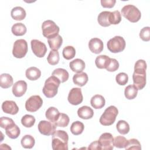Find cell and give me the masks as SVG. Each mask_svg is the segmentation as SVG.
I'll return each instance as SVG.
<instances>
[{
	"mask_svg": "<svg viewBox=\"0 0 150 150\" xmlns=\"http://www.w3.org/2000/svg\"><path fill=\"white\" fill-rule=\"evenodd\" d=\"M88 78L87 73L84 72L76 73L73 77V83L80 87H83L86 85L88 81Z\"/></svg>",
	"mask_w": 150,
	"mask_h": 150,
	"instance_id": "cell-19",
	"label": "cell"
},
{
	"mask_svg": "<svg viewBox=\"0 0 150 150\" xmlns=\"http://www.w3.org/2000/svg\"><path fill=\"white\" fill-rule=\"evenodd\" d=\"M47 42L50 48L52 50H57L63 43V39L60 35H58L54 38L47 39Z\"/></svg>",
	"mask_w": 150,
	"mask_h": 150,
	"instance_id": "cell-25",
	"label": "cell"
},
{
	"mask_svg": "<svg viewBox=\"0 0 150 150\" xmlns=\"http://www.w3.org/2000/svg\"><path fill=\"white\" fill-rule=\"evenodd\" d=\"M108 49L112 53H117L125 49L126 43L124 39L120 36H115L110 39L107 43Z\"/></svg>",
	"mask_w": 150,
	"mask_h": 150,
	"instance_id": "cell-7",
	"label": "cell"
},
{
	"mask_svg": "<svg viewBox=\"0 0 150 150\" xmlns=\"http://www.w3.org/2000/svg\"><path fill=\"white\" fill-rule=\"evenodd\" d=\"M5 133L7 136L11 139H16L17 138L21 133L20 129L18 125H16L15 123L8 126L5 129Z\"/></svg>",
	"mask_w": 150,
	"mask_h": 150,
	"instance_id": "cell-22",
	"label": "cell"
},
{
	"mask_svg": "<svg viewBox=\"0 0 150 150\" xmlns=\"http://www.w3.org/2000/svg\"><path fill=\"white\" fill-rule=\"evenodd\" d=\"M26 77L30 80H36L41 76L40 70L36 67H30L26 69L25 72Z\"/></svg>",
	"mask_w": 150,
	"mask_h": 150,
	"instance_id": "cell-23",
	"label": "cell"
},
{
	"mask_svg": "<svg viewBox=\"0 0 150 150\" xmlns=\"http://www.w3.org/2000/svg\"><path fill=\"white\" fill-rule=\"evenodd\" d=\"M62 54L63 57L66 60L73 59L76 54L75 48L71 46H67L63 48Z\"/></svg>",
	"mask_w": 150,
	"mask_h": 150,
	"instance_id": "cell-37",
	"label": "cell"
},
{
	"mask_svg": "<svg viewBox=\"0 0 150 150\" xmlns=\"http://www.w3.org/2000/svg\"><path fill=\"white\" fill-rule=\"evenodd\" d=\"M52 146L54 150H67L69 136L63 130H57L52 135Z\"/></svg>",
	"mask_w": 150,
	"mask_h": 150,
	"instance_id": "cell-2",
	"label": "cell"
},
{
	"mask_svg": "<svg viewBox=\"0 0 150 150\" xmlns=\"http://www.w3.org/2000/svg\"><path fill=\"white\" fill-rule=\"evenodd\" d=\"M121 21V15L118 11L110 12L109 15V22L110 25H117Z\"/></svg>",
	"mask_w": 150,
	"mask_h": 150,
	"instance_id": "cell-39",
	"label": "cell"
},
{
	"mask_svg": "<svg viewBox=\"0 0 150 150\" xmlns=\"http://www.w3.org/2000/svg\"><path fill=\"white\" fill-rule=\"evenodd\" d=\"M11 15L14 20L22 21L25 18L26 13L23 8L21 6H16L11 10Z\"/></svg>",
	"mask_w": 150,
	"mask_h": 150,
	"instance_id": "cell-20",
	"label": "cell"
},
{
	"mask_svg": "<svg viewBox=\"0 0 150 150\" xmlns=\"http://www.w3.org/2000/svg\"><path fill=\"white\" fill-rule=\"evenodd\" d=\"M60 114V113L56 108L54 107H50L46 110L45 116L48 120L54 123L58 119Z\"/></svg>",
	"mask_w": 150,
	"mask_h": 150,
	"instance_id": "cell-27",
	"label": "cell"
},
{
	"mask_svg": "<svg viewBox=\"0 0 150 150\" xmlns=\"http://www.w3.org/2000/svg\"><path fill=\"white\" fill-rule=\"evenodd\" d=\"M121 14L125 18L132 23L139 21L141 17V11L133 5H125L121 9Z\"/></svg>",
	"mask_w": 150,
	"mask_h": 150,
	"instance_id": "cell-5",
	"label": "cell"
},
{
	"mask_svg": "<svg viewBox=\"0 0 150 150\" xmlns=\"http://www.w3.org/2000/svg\"><path fill=\"white\" fill-rule=\"evenodd\" d=\"M27 90V83L24 80H19L14 83L12 87V93L17 97H22Z\"/></svg>",
	"mask_w": 150,
	"mask_h": 150,
	"instance_id": "cell-14",
	"label": "cell"
},
{
	"mask_svg": "<svg viewBox=\"0 0 150 150\" xmlns=\"http://www.w3.org/2000/svg\"><path fill=\"white\" fill-rule=\"evenodd\" d=\"M116 2L115 0H101V4L103 8H112Z\"/></svg>",
	"mask_w": 150,
	"mask_h": 150,
	"instance_id": "cell-46",
	"label": "cell"
},
{
	"mask_svg": "<svg viewBox=\"0 0 150 150\" xmlns=\"http://www.w3.org/2000/svg\"><path fill=\"white\" fill-rule=\"evenodd\" d=\"M140 38L145 42H148L150 40V28L149 26L143 28L139 32Z\"/></svg>",
	"mask_w": 150,
	"mask_h": 150,
	"instance_id": "cell-43",
	"label": "cell"
},
{
	"mask_svg": "<svg viewBox=\"0 0 150 150\" xmlns=\"http://www.w3.org/2000/svg\"><path fill=\"white\" fill-rule=\"evenodd\" d=\"M78 116L83 120L91 118L94 115V111L90 107L84 105L79 108L77 110Z\"/></svg>",
	"mask_w": 150,
	"mask_h": 150,
	"instance_id": "cell-17",
	"label": "cell"
},
{
	"mask_svg": "<svg viewBox=\"0 0 150 150\" xmlns=\"http://www.w3.org/2000/svg\"><path fill=\"white\" fill-rule=\"evenodd\" d=\"M52 75L56 77L60 81V83H64L66 81L69 77V74L68 71L62 68L56 69L53 72Z\"/></svg>",
	"mask_w": 150,
	"mask_h": 150,
	"instance_id": "cell-26",
	"label": "cell"
},
{
	"mask_svg": "<svg viewBox=\"0 0 150 150\" xmlns=\"http://www.w3.org/2000/svg\"><path fill=\"white\" fill-rule=\"evenodd\" d=\"M110 61V57L106 55H99L95 60V64L97 68L106 69Z\"/></svg>",
	"mask_w": 150,
	"mask_h": 150,
	"instance_id": "cell-28",
	"label": "cell"
},
{
	"mask_svg": "<svg viewBox=\"0 0 150 150\" xmlns=\"http://www.w3.org/2000/svg\"><path fill=\"white\" fill-rule=\"evenodd\" d=\"M26 28L25 25L22 23H16L11 28L12 33L17 36H21L24 35L26 32Z\"/></svg>",
	"mask_w": 150,
	"mask_h": 150,
	"instance_id": "cell-29",
	"label": "cell"
},
{
	"mask_svg": "<svg viewBox=\"0 0 150 150\" xmlns=\"http://www.w3.org/2000/svg\"><path fill=\"white\" fill-rule=\"evenodd\" d=\"M60 84V80L54 76L52 75L47 79L45 82L42 89L43 93L47 98H52L54 97L57 93Z\"/></svg>",
	"mask_w": 150,
	"mask_h": 150,
	"instance_id": "cell-3",
	"label": "cell"
},
{
	"mask_svg": "<svg viewBox=\"0 0 150 150\" xmlns=\"http://www.w3.org/2000/svg\"><path fill=\"white\" fill-rule=\"evenodd\" d=\"M28 52V43L25 39L16 40L13 44L12 49L13 56L18 59L23 58Z\"/></svg>",
	"mask_w": 150,
	"mask_h": 150,
	"instance_id": "cell-8",
	"label": "cell"
},
{
	"mask_svg": "<svg viewBox=\"0 0 150 150\" xmlns=\"http://www.w3.org/2000/svg\"><path fill=\"white\" fill-rule=\"evenodd\" d=\"M115 80L118 84L121 86H124L128 83V76L125 73H120L116 76Z\"/></svg>",
	"mask_w": 150,
	"mask_h": 150,
	"instance_id": "cell-42",
	"label": "cell"
},
{
	"mask_svg": "<svg viewBox=\"0 0 150 150\" xmlns=\"http://www.w3.org/2000/svg\"><path fill=\"white\" fill-rule=\"evenodd\" d=\"M13 80L8 73H3L0 76V86L3 88H8L12 86Z\"/></svg>",
	"mask_w": 150,
	"mask_h": 150,
	"instance_id": "cell-24",
	"label": "cell"
},
{
	"mask_svg": "<svg viewBox=\"0 0 150 150\" xmlns=\"http://www.w3.org/2000/svg\"><path fill=\"white\" fill-rule=\"evenodd\" d=\"M38 127L40 133L46 136L53 135L56 129V125L54 123L45 120L40 121Z\"/></svg>",
	"mask_w": 150,
	"mask_h": 150,
	"instance_id": "cell-11",
	"label": "cell"
},
{
	"mask_svg": "<svg viewBox=\"0 0 150 150\" xmlns=\"http://www.w3.org/2000/svg\"><path fill=\"white\" fill-rule=\"evenodd\" d=\"M118 68H119L118 62L115 59L110 58V63L105 69L108 71L112 72V71H115L117 70L118 69Z\"/></svg>",
	"mask_w": 150,
	"mask_h": 150,
	"instance_id": "cell-44",
	"label": "cell"
},
{
	"mask_svg": "<svg viewBox=\"0 0 150 150\" xmlns=\"http://www.w3.org/2000/svg\"><path fill=\"white\" fill-rule=\"evenodd\" d=\"M84 129V125L83 122L79 121L73 122L70 127V131L74 135L81 134Z\"/></svg>",
	"mask_w": 150,
	"mask_h": 150,
	"instance_id": "cell-33",
	"label": "cell"
},
{
	"mask_svg": "<svg viewBox=\"0 0 150 150\" xmlns=\"http://www.w3.org/2000/svg\"><path fill=\"white\" fill-rule=\"evenodd\" d=\"M42 30L43 35L47 39H50L59 35L60 29L53 21L46 20L42 25Z\"/></svg>",
	"mask_w": 150,
	"mask_h": 150,
	"instance_id": "cell-6",
	"label": "cell"
},
{
	"mask_svg": "<svg viewBox=\"0 0 150 150\" xmlns=\"http://www.w3.org/2000/svg\"><path fill=\"white\" fill-rule=\"evenodd\" d=\"M116 128L118 132L122 135L128 134L130 129L128 123L124 120L118 121L116 125Z\"/></svg>",
	"mask_w": 150,
	"mask_h": 150,
	"instance_id": "cell-34",
	"label": "cell"
},
{
	"mask_svg": "<svg viewBox=\"0 0 150 150\" xmlns=\"http://www.w3.org/2000/svg\"><path fill=\"white\" fill-rule=\"evenodd\" d=\"M91 106L95 109H100L104 107L105 104V98L100 94H96L93 96L90 100Z\"/></svg>",
	"mask_w": 150,
	"mask_h": 150,
	"instance_id": "cell-21",
	"label": "cell"
},
{
	"mask_svg": "<svg viewBox=\"0 0 150 150\" xmlns=\"http://www.w3.org/2000/svg\"><path fill=\"white\" fill-rule=\"evenodd\" d=\"M85 63L80 59H76L71 61L69 63V67L70 69L77 73L82 72L85 69Z\"/></svg>",
	"mask_w": 150,
	"mask_h": 150,
	"instance_id": "cell-18",
	"label": "cell"
},
{
	"mask_svg": "<svg viewBox=\"0 0 150 150\" xmlns=\"http://www.w3.org/2000/svg\"><path fill=\"white\" fill-rule=\"evenodd\" d=\"M42 98L38 95H34L30 97L25 103L26 110L31 112L38 111L42 105Z\"/></svg>",
	"mask_w": 150,
	"mask_h": 150,
	"instance_id": "cell-9",
	"label": "cell"
},
{
	"mask_svg": "<svg viewBox=\"0 0 150 150\" xmlns=\"http://www.w3.org/2000/svg\"><path fill=\"white\" fill-rule=\"evenodd\" d=\"M88 47L91 52L95 54H99L103 50V42L99 38H92L88 42Z\"/></svg>",
	"mask_w": 150,
	"mask_h": 150,
	"instance_id": "cell-15",
	"label": "cell"
},
{
	"mask_svg": "<svg viewBox=\"0 0 150 150\" xmlns=\"http://www.w3.org/2000/svg\"><path fill=\"white\" fill-rule=\"evenodd\" d=\"M88 149H101V146H100V145L98 142V141H95L93 142H91L88 147Z\"/></svg>",
	"mask_w": 150,
	"mask_h": 150,
	"instance_id": "cell-47",
	"label": "cell"
},
{
	"mask_svg": "<svg viewBox=\"0 0 150 150\" xmlns=\"http://www.w3.org/2000/svg\"><path fill=\"white\" fill-rule=\"evenodd\" d=\"M118 114V110L116 107L111 105L107 108L100 118V122L104 126L112 125L115 121Z\"/></svg>",
	"mask_w": 150,
	"mask_h": 150,
	"instance_id": "cell-4",
	"label": "cell"
},
{
	"mask_svg": "<svg viewBox=\"0 0 150 150\" xmlns=\"http://www.w3.org/2000/svg\"><path fill=\"white\" fill-rule=\"evenodd\" d=\"M110 12V11H103L98 15L97 21L101 26L108 27L111 25L109 22Z\"/></svg>",
	"mask_w": 150,
	"mask_h": 150,
	"instance_id": "cell-30",
	"label": "cell"
},
{
	"mask_svg": "<svg viewBox=\"0 0 150 150\" xmlns=\"http://www.w3.org/2000/svg\"><path fill=\"white\" fill-rule=\"evenodd\" d=\"M138 89L134 85H129L127 86L124 90L125 97L128 100L135 98L138 94Z\"/></svg>",
	"mask_w": 150,
	"mask_h": 150,
	"instance_id": "cell-32",
	"label": "cell"
},
{
	"mask_svg": "<svg viewBox=\"0 0 150 150\" xmlns=\"http://www.w3.org/2000/svg\"><path fill=\"white\" fill-rule=\"evenodd\" d=\"M67 100L71 104L74 105H77L81 104L83 100L81 88L78 87L71 88L69 91Z\"/></svg>",
	"mask_w": 150,
	"mask_h": 150,
	"instance_id": "cell-13",
	"label": "cell"
},
{
	"mask_svg": "<svg viewBox=\"0 0 150 150\" xmlns=\"http://www.w3.org/2000/svg\"><path fill=\"white\" fill-rule=\"evenodd\" d=\"M2 111L6 114L15 115L19 111V107L16 103L12 100H6L3 102L2 104Z\"/></svg>",
	"mask_w": 150,
	"mask_h": 150,
	"instance_id": "cell-16",
	"label": "cell"
},
{
	"mask_svg": "<svg viewBox=\"0 0 150 150\" xmlns=\"http://www.w3.org/2000/svg\"><path fill=\"white\" fill-rule=\"evenodd\" d=\"M21 123L24 127L26 128H30L35 124V118L33 115L26 114L22 117L21 119Z\"/></svg>",
	"mask_w": 150,
	"mask_h": 150,
	"instance_id": "cell-38",
	"label": "cell"
},
{
	"mask_svg": "<svg viewBox=\"0 0 150 150\" xmlns=\"http://www.w3.org/2000/svg\"><path fill=\"white\" fill-rule=\"evenodd\" d=\"M125 149H135L140 150L141 149V145L139 141L135 138H132L127 140V142L125 147Z\"/></svg>",
	"mask_w": 150,
	"mask_h": 150,
	"instance_id": "cell-40",
	"label": "cell"
},
{
	"mask_svg": "<svg viewBox=\"0 0 150 150\" xmlns=\"http://www.w3.org/2000/svg\"><path fill=\"white\" fill-rule=\"evenodd\" d=\"M127 139L123 136L118 135L114 138V145L118 148H124L125 147Z\"/></svg>",
	"mask_w": 150,
	"mask_h": 150,
	"instance_id": "cell-41",
	"label": "cell"
},
{
	"mask_svg": "<svg viewBox=\"0 0 150 150\" xmlns=\"http://www.w3.org/2000/svg\"><path fill=\"white\" fill-rule=\"evenodd\" d=\"M101 149L112 150L114 148V138L111 133L104 132L102 134L98 140Z\"/></svg>",
	"mask_w": 150,
	"mask_h": 150,
	"instance_id": "cell-10",
	"label": "cell"
},
{
	"mask_svg": "<svg viewBox=\"0 0 150 150\" xmlns=\"http://www.w3.org/2000/svg\"><path fill=\"white\" fill-rule=\"evenodd\" d=\"M60 60L59 53L57 50H51L47 57V60L50 65H56L58 64Z\"/></svg>",
	"mask_w": 150,
	"mask_h": 150,
	"instance_id": "cell-35",
	"label": "cell"
},
{
	"mask_svg": "<svg viewBox=\"0 0 150 150\" xmlns=\"http://www.w3.org/2000/svg\"><path fill=\"white\" fill-rule=\"evenodd\" d=\"M146 63L144 60L139 59L136 62L134 66V71L132 74L134 85L138 90H142L146 85Z\"/></svg>",
	"mask_w": 150,
	"mask_h": 150,
	"instance_id": "cell-1",
	"label": "cell"
},
{
	"mask_svg": "<svg viewBox=\"0 0 150 150\" xmlns=\"http://www.w3.org/2000/svg\"><path fill=\"white\" fill-rule=\"evenodd\" d=\"M13 120L11 118L6 117H2L0 118V127L2 128L5 129L8 126L14 124Z\"/></svg>",
	"mask_w": 150,
	"mask_h": 150,
	"instance_id": "cell-45",
	"label": "cell"
},
{
	"mask_svg": "<svg viewBox=\"0 0 150 150\" xmlns=\"http://www.w3.org/2000/svg\"><path fill=\"white\" fill-rule=\"evenodd\" d=\"M30 45L32 52L35 55L38 57H43L45 56L47 52V47L44 43L37 39H33L30 42Z\"/></svg>",
	"mask_w": 150,
	"mask_h": 150,
	"instance_id": "cell-12",
	"label": "cell"
},
{
	"mask_svg": "<svg viewBox=\"0 0 150 150\" xmlns=\"http://www.w3.org/2000/svg\"><path fill=\"white\" fill-rule=\"evenodd\" d=\"M22 146L24 148L31 149L32 148L35 144V138L30 135H25L22 137L21 141Z\"/></svg>",
	"mask_w": 150,
	"mask_h": 150,
	"instance_id": "cell-31",
	"label": "cell"
},
{
	"mask_svg": "<svg viewBox=\"0 0 150 150\" xmlns=\"http://www.w3.org/2000/svg\"><path fill=\"white\" fill-rule=\"evenodd\" d=\"M70 121L69 116L64 113H60L57 121L54 122L55 125L60 127H66L68 125Z\"/></svg>",
	"mask_w": 150,
	"mask_h": 150,
	"instance_id": "cell-36",
	"label": "cell"
}]
</instances>
